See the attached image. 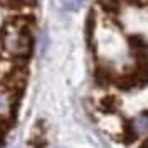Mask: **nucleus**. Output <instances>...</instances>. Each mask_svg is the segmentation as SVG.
Here are the masks:
<instances>
[{
	"label": "nucleus",
	"mask_w": 148,
	"mask_h": 148,
	"mask_svg": "<svg viewBox=\"0 0 148 148\" xmlns=\"http://www.w3.org/2000/svg\"><path fill=\"white\" fill-rule=\"evenodd\" d=\"M112 80H113V77H112V72L108 68L101 67V65H98V67L95 68V82L100 87H107Z\"/></svg>",
	"instance_id": "obj_3"
},
{
	"label": "nucleus",
	"mask_w": 148,
	"mask_h": 148,
	"mask_svg": "<svg viewBox=\"0 0 148 148\" xmlns=\"http://www.w3.org/2000/svg\"><path fill=\"white\" fill-rule=\"evenodd\" d=\"M128 125L132 128V132L135 133L136 138H145V135H147V113L143 112L140 113L138 116H135L132 121H128Z\"/></svg>",
	"instance_id": "obj_2"
},
{
	"label": "nucleus",
	"mask_w": 148,
	"mask_h": 148,
	"mask_svg": "<svg viewBox=\"0 0 148 148\" xmlns=\"http://www.w3.org/2000/svg\"><path fill=\"white\" fill-rule=\"evenodd\" d=\"M98 108L105 113H113V112H116V98L113 95H105L98 101Z\"/></svg>",
	"instance_id": "obj_4"
},
{
	"label": "nucleus",
	"mask_w": 148,
	"mask_h": 148,
	"mask_svg": "<svg viewBox=\"0 0 148 148\" xmlns=\"http://www.w3.org/2000/svg\"><path fill=\"white\" fill-rule=\"evenodd\" d=\"M47 143V138H45V132H35L30 138V145L34 148H43Z\"/></svg>",
	"instance_id": "obj_6"
},
{
	"label": "nucleus",
	"mask_w": 148,
	"mask_h": 148,
	"mask_svg": "<svg viewBox=\"0 0 148 148\" xmlns=\"http://www.w3.org/2000/svg\"><path fill=\"white\" fill-rule=\"evenodd\" d=\"M34 48V34L30 27H20L8 20L0 30V55L27 60Z\"/></svg>",
	"instance_id": "obj_1"
},
{
	"label": "nucleus",
	"mask_w": 148,
	"mask_h": 148,
	"mask_svg": "<svg viewBox=\"0 0 148 148\" xmlns=\"http://www.w3.org/2000/svg\"><path fill=\"white\" fill-rule=\"evenodd\" d=\"M100 7L105 14L115 17L120 10V0H100Z\"/></svg>",
	"instance_id": "obj_5"
},
{
	"label": "nucleus",
	"mask_w": 148,
	"mask_h": 148,
	"mask_svg": "<svg viewBox=\"0 0 148 148\" xmlns=\"http://www.w3.org/2000/svg\"><path fill=\"white\" fill-rule=\"evenodd\" d=\"M82 2H83V0H67V2H65V7H67L68 10H77V8L82 5Z\"/></svg>",
	"instance_id": "obj_7"
}]
</instances>
